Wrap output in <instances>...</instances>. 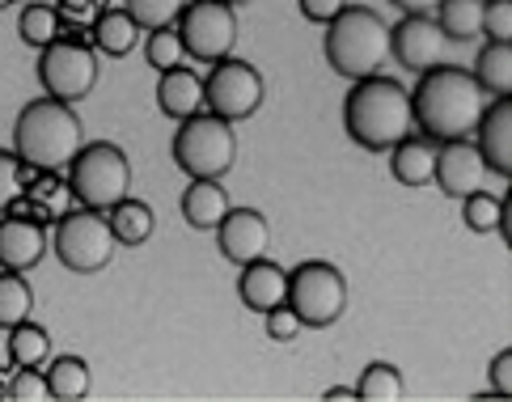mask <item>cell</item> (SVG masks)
Returning a JSON list of instances; mask_svg holds the SVG:
<instances>
[{
	"label": "cell",
	"mask_w": 512,
	"mask_h": 402,
	"mask_svg": "<svg viewBox=\"0 0 512 402\" xmlns=\"http://www.w3.org/2000/svg\"><path fill=\"white\" fill-rule=\"evenodd\" d=\"M487 377H491V394H496V398H512V352H508V347H504V352H496Z\"/></svg>",
	"instance_id": "f35d334b"
},
{
	"label": "cell",
	"mask_w": 512,
	"mask_h": 402,
	"mask_svg": "<svg viewBox=\"0 0 512 402\" xmlns=\"http://www.w3.org/2000/svg\"><path fill=\"white\" fill-rule=\"evenodd\" d=\"M237 297H242V305L254 309V314H267V309L284 305V297H288V271L263 254V259L242 267V276H237Z\"/></svg>",
	"instance_id": "ac0fdd59"
},
{
	"label": "cell",
	"mask_w": 512,
	"mask_h": 402,
	"mask_svg": "<svg viewBox=\"0 0 512 402\" xmlns=\"http://www.w3.org/2000/svg\"><path fill=\"white\" fill-rule=\"evenodd\" d=\"M51 246H56V259L72 271V276H94L106 263L115 259V233H111V221L106 212H94V208H72L64 212L56 225H51Z\"/></svg>",
	"instance_id": "52a82bcc"
},
{
	"label": "cell",
	"mask_w": 512,
	"mask_h": 402,
	"mask_svg": "<svg viewBox=\"0 0 512 402\" xmlns=\"http://www.w3.org/2000/svg\"><path fill=\"white\" fill-rule=\"evenodd\" d=\"M390 60V26L373 9L347 5L339 17L326 22V64L347 81L377 77Z\"/></svg>",
	"instance_id": "277c9868"
},
{
	"label": "cell",
	"mask_w": 512,
	"mask_h": 402,
	"mask_svg": "<svg viewBox=\"0 0 512 402\" xmlns=\"http://www.w3.org/2000/svg\"><path fill=\"white\" fill-rule=\"evenodd\" d=\"M157 106H161V115H170V119H191L204 111V77L191 68H170V72H161V81H157Z\"/></svg>",
	"instance_id": "d6986e66"
},
{
	"label": "cell",
	"mask_w": 512,
	"mask_h": 402,
	"mask_svg": "<svg viewBox=\"0 0 512 402\" xmlns=\"http://www.w3.org/2000/svg\"><path fill=\"white\" fill-rule=\"evenodd\" d=\"M284 305L301 318V326H335L347 309V280L335 263L305 259L297 271H288V297Z\"/></svg>",
	"instance_id": "ba28073f"
},
{
	"label": "cell",
	"mask_w": 512,
	"mask_h": 402,
	"mask_svg": "<svg viewBox=\"0 0 512 402\" xmlns=\"http://www.w3.org/2000/svg\"><path fill=\"white\" fill-rule=\"evenodd\" d=\"M343 127L360 149L390 153L398 140L411 136V94L394 77H364L343 98Z\"/></svg>",
	"instance_id": "7a4b0ae2"
},
{
	"label": "cell",
	"mask_w": 512,
	"mask_h": 402,
	"mask_svg": "<svg viewBox=\"0 0 512 402\" xmlns=\"http://www.w3.org/2000/svg\"><path fill=\"white\" fill-rule=\"evenodd\" d=\"M483 34L491 43H512V0H487L483 5Z\"/></svg>",
	"instance_id": "8d00e7d4"
},
{
	"label": "cell",
	"mask_w": 512,
	"mask_h": 402,
	"mask_svg": "<svg viewBox=\"0 0 512 402\" xmlns=\"http://www.w3.org/2000/svg\"><path fill=\"white\" fill-rule=\"evenodd\" d=\"M445 34L432 13H402V22L390 26V56L407 72H428L445 60Z\"/></svg>",
	"instance_id": "7c38bea8"
},
{
	"label": "cell",
	"mask_w": 512,
	"mask_h": 402,
	"mask_svg": "<svg viewBox=\"0 0 512 402\" xmlns=\"http://www.w3.org/2000/svg\"><path fill=\"white\" fill-rule=\"evenodd\" d=\"M322 398H326V402H352V398H356V390H352V386H331Z\"/></svg>",
	"instance_id": "b9f144b4"
},
{
	"label": "cell",
	"mask_w": 512,
	"mask_h": 402,
	"mask_svg": "<svg viewBox=\"0 0 512 402\" xmlns=\"http://www.w3.org/2000/svg\"><path fill=\"white\" fill-rule=\"evenodd\" d=\"M123 9L132 13V22L140 30H161V26L178 22V13L187 9V0H123Z\"/></svg>",
	"instance_id": "836d02e7"
},
{
	"label": "cell",
	"mask_w": 512,
	"mask_h": 402,
	"mask_svg": "<svg viewBox=\"0 0 512 402\" xmlns=\"http://www.w3.org/2000/svg\"><path fill=\"white\" fill-rule=\"evenodd\" d=\"M479 115H483V89L466 68L436 64L428 72H419V85L411 94V119L419 127V136H428L436 144L466 140Z\"/></svg>",
	"instance_id": "6da1fadb"
},
{
	"label": "cell",
	"mask_w": 512,
	"mask_h": 402,
	"mask_svg": "<svg viewBox=\"0 0 512 402\" xmlns=\"http://www.w3.org/2000/svg\"><path fill=\"white\" fill-rule=\"evenodd\" d=\"M474 132H479L474 149H479L487 174L512 178V98H496L491 106H483Z\"/></svg>",
	"instance_id": "9a60e30c"
},
{
	"label": "cell",
	"mask_w": 512,
	"mask_h": 402,
	"mask_svg": "<svg viewBox=\"0 0 512 402\" xmlns=\"http://www.w3.org/2000/svg\"><path fill=\"white\" fill-rule=\"evenodd\" d=\"M436 170V140L428 136H407L390 149V174L402 187H428Z\"/></svg>",
	"instance_id": "44dd1931"
},
{
	"label": "cell",
	"mask_w": 512,
	"mask_h": 402,
	"mask_svg": "<svg viewBox=\"0 0 512 402\" xmlns=\"http://www.w3.org/2000/svg\"><path fill=\"white\" fill-rule=\"evenodd\" d=\"M474 81L491 98H512V43H487L474 60Z\"/></svg>",
	"instance_id": "cb8c5ba5"
},
{
	"label": "cell",
	"mask_w": 512,
	"mask_h": 402,
	"mask_svg": "<svg viewBox=\"0 0 512 402\" xmlns=\"http://www.w3.org/2000/svg\"><path fill=\"white\" fill-rule=\"evenodd\" d=\"M47 246H51L47 225L26 221V216H13V212L0 216V267H5V271L39 267Z\"/></svg>",
	"instance_id": "e0dca14e"
},
{
	"label": "cell",
	"mask_w": 512,
	"mask_h": 402,
	"mask_svg": "<svg viewBox=\"0 0 512 402\" xmlns=\"http://www.w3.org/2000/svg\"><path fill=\"white\" fill-rule=\"evenodd\" d=\"M483 5H487V0H483Z\"/></svg>",
	"instance_id": "bcb514c9"
},
{
	"label": "cell",
	"mask_w": 512,
	"mask_h": 402,
	"mask_svg": "<svg viewBox=\"0 0 512 402\" xmlns=\"http://www.w3.org/2000/svg\"><path fill=\"white\" fill-rule=\"evenodd\" d=\"M106 221H111V233H115V242L119 246H144L153 237V229H157V216H153V208L144 204V199H119V204L106 212Z\"/></svg>",
	"instance_id": "603a6c76"
},
{
	"label": "cell",
	"mask_w": 512,
	"mask_h": 402,
	"mask_svg": "<svg viewBox=\"0 0 512 402\" xmlns=\"http://www.w3.org/2000/svg\"><path fill=\"white\" fill-rule=\"evenodd\" d=\"M178 39L182 51L204 64H216L233 56L237 43V9L225 0H187V9L178 13Z\"/></svg>",
	"instance_id": "30bf717a"
},
{
	"label": "cell",
	"mask_w": 512,
	"mask_h": 402,
	"mask_svg": "<svg viewBox=\"0 0 512 402\" xmlns=\"http://www.w3.org/2000/svg\"><path fill=\"white\" fill-rule=\"evenodd\" d=\"M390 5H398L402 13H432L441 0H390Z\"/></svg>",
	"instance_id": "60d3db41"
},
{
	"label": "cell",
	"mask_w": 512,
	"mask_h": 402,
	"mask_svg": "<svg viewBox=\"0 0 512 402\" xmlns=\"http://www.w3.org/2000/svg\"><path fill=\"white\" fill-rule=\"evenodd\" d=\"M432 13L449 43H466L483 34V0H441Z\"/></svg>",
	"instance_id": "d4e9b609"
},
{
	"label": "cell",
	"mask_w": 512,
	"mask_h": 402,
	"mask_svg": "<svg viewBox=\"0 0 512 402\" xmlns=\"http://www.w3.org/2000/svg\"><path fill=\"white\" fill-rule=\"evenodd\" d=\"M9 360H13V369H43V364L51 360V335H47V326L39 322H17L13 331H9Z\"/></svg>",
	"instance_id": "484cf974"
},
{
	"label": "cell",
	"mask_w": 512,
	"mask_h": 402,
	"mask_svg": "<svg viewBox=\"0 0 512 402\" xmlns=\"http://www.w3.org/2000/svg\"><path fill=\"white\" fill-rule=\"evenodd\" d=\"M56 13H60V34H68V39H89L94 22L106 13V0H56Z\"/></svg>",
	"instance_id": "d6a6232c"
},
{
	"label": "cell",
	"mask_w": 512,
	"mask_h": 402,
	"mask_svg": "<svg viewBox=\"0 0 512 402\" xmlns=\"http://www.w3.org/2000/svg\"><path fill=\"white\" fill-rule=\"evenodd\" d=\"M182 39H178V30L174 26H161V30H149V39H144V60H149L157 72H170L182 64Z\"/></svg>",
	"instance_id": "e575fe53"
},
{
	"label": "cell",
	"mask_w": 512,
	"mask_h": 402,
	"mask_svg": "<svg viewBox=\"0 0 512 402\" xmlns=\"http://www.w3.org/2000/svg\"><path fill=\"white\" fill-rule=\"evenodd\" d=\"M225 5H233V9H242V5H250V0H225Z\"/></svg>",
	"instance_id": "7bdbcfd3"
},
{
	"label": "cell",
	"mask_w": 512,
	"mask_h": 402,
	"mask_svg": "<svg viewBox=\"0 0 512 402\" xmlns=\"http://www.w3.org/2000/svg\"><path fill=\"white\" fill-rule=\"evenodd\" d=\"M68 187L77 208H94V212H111L119 199L132 191V161L119 144L111 140H94L72 157L68 166Z\"/></svg>",
	"instance_id": "5b68a950"
},
{
	"label": "cell",
	"mask_w": 512,
	"mask_h": 402,
	"mask_svg": "<svg viewBox=\"0 0 512 402\" xmlns=\"http://www.w3.org/2000/svg\"><path fill=\"white\" fill-rule=\"evenodd\" d=\"M9 5H13V0H0V9H9Z\"/></svg>",
	"instance_id": "ee69618b"
},
{
	"label": "cell",
	"mask_w": 512,
	"mask_h": 402,
	"mask_svg": "<svg viewBox=\"0 0 512 402\" xmlns=\"http://www.w3.org/2000/svg\"><path fill=\"white\" fill-rule=\"evenodd\" d=\"M17 34H22V43L30 47H51L60 39V13L56 5H26L22 17H17Z\"/></svg>",
	"instance_id": "4dcf8cb0"
},
{
	"label": "cell",
	"mask_w": 512,
	"mask_h": 402,
	"mask_svg": "<svg viewBox=\"0 0 512 402\" xmlns=\"http://www.w3.org/2000/svg\"><path fill=\"white\" fill-rule=\"evenodd\" d=\"M0 398H5V381H0Z\"/></svg>",
	"instance_id": "f6af8a7d"
},
{
	"label": "cell",
	"mask_w": 512,
	"mask_h": 402,
	"mask_svg": "<svg viewBox=\"0 0 512 402\" xmlns=\"http://www.w3.org/2000/svg\"><path fill=\"white\" fill-rule=\"evenodd\" d=\"M9 402H51V386H47V373L43 369H17L13 381L5 386Z\"/></svg>",
	"instance_id": "d590c367"
},
{
	"label": "cell",
	"mask_w": 512,
	"mask_h": 402,
	"mask_svg": "<svg viewBox=\"0 0 512 402\" xmlns=\"http://www.w3.org/2000/svg\"><path fill=\"white\" fill-rule=\"evenodd\" d=\"M47 386H51V402H81L89 398L94 377H89V364L81 356H56L47 369Z\"/></svg>",
	"instance_id": "4316f807"
},
{
	"label": "cell",
	"mask_w": 512,
	"mask_h": 402,
	"mask_svg": "<svg viewBox=\"0 0 512 402\" xmlns=\"http://www.w3.org/2000/svg\"><path fill=\"white\" fill-rule=\"evenodd\" d=\"M89 43H94V51H102V56H132V47L140 43V26L132 22V13L127 9H106L94 30H89Z\"/></svg>",
	"instance_id": "7402d4cb"
},
{
	"label": "cell",
	"mask_w": 512,
	"mask_h": 402,
	"mask_svg": "<svg viewBox=\"0 0 512 402\" xmlns=\"http://www.w3.org/2000/svg\"><path fill=\"white\" fill-rule=\"evenodd\" d=\"M39 174L34 166H26L22 157H17L13 149H0V216H5L17 199L26 195V187H30V178Z\"/></svg>",
	"instance_id": "1f68e13d"
},
{
	"label": "cell",
	"mask_w": 512,
	"mask_h": 402,
	"mask_svg": "<svg viewBox=\"0 0 512 402\" xmlns=\"http://www.w3.org/2000/svg\"><path fill=\"white\" fill-rule=\"evenodd\" d=\"M356 398L360 402H402L407 398V381H402V373L394 364L373 360L356 381Z\"/></svg>",
	"instance_id": "f1b7e54d"
},
{
	"label": "cell",
	"mask_w": 512,
	"mask_h": 402,
	"mask_svg": "<svg viewBox=\"0 0 512 402\" xmlns=\"http://www.w3.org/2000/svg\"><path fill=\"white\" fill-rule=\"evenodd\" d=\"M72 187H68V174L64 170H39L30 178L26 195L9 208L13 216H26V221H39V225H56L64 212H72Z\"/></svg>",
	"instance_id": "2e32d148"
},
{
	"label": "cell",
	"mask_w": 512,
	"mask_h": 402,
	"mask_svg": "<svg viewBox=\"0 0 512 402\" xmlns=\"http://www.w3.org/2000/svg\"><path fill=\"white\" fill-rule=\"evenodd\" d=\"M39 81L47 89V98H60L68 106L89 98L94 94V85H98V51H94V43L60 34L51 47H43Z\"/></svg>",
	"instance_id": "9c48e42d"
},
{
	"label": "cell",
	"mask_w": 512,
	"mask_h": 402,
	"mask_svg": "<svg viewBox=\"0 0 512 402\" xmlns=\"http://www.w3.org/2000/svg\"><path fill=\"white\" fill-rule=\"evenodd\" d=\"M34 309V292L26 271H5L0 267V331H13L17 322H26Z\"/></svg>",
	"instance_id": "83f0119b"
},
{
	"label": "cell",
	"mask_w": 512,
	"mask_h": 402,
	"mask_svg": "<svg viewBox=\"0 0 512 402\" xmlns=\"http://www.w3.org/2000/svg\"><path fill=\"white\" fill-rule=\"evenodd\" d=\"M267 339H276V343H292L301 335V318L292 314L288 305H276V309H267Z\"/></svg>",
	"instance_id": "74e56055"
},
{
	"label": "cell",
	"mask_w": 512,
	"mask_h": 402,
	"mask_svg": "<svg viewBox=\"0 0 512 402\" xmlns=\"http://www.w3.org/2000/svg\"><path fill=\"white\" fill-rule=\"evenodd\" d=\"M174 166L191 178H225L237 161V136H233V123L216 119L208 111H199L191 119L178 123L174 132Z\"/></svg>",
	"instance_id": "8992f818"
},
{
	"label": "cell",
	"mask_w": 512,
	"mask_h": 402,
	"mask_svg": "<svg viewBox=\"0 0 512 402\" xmlns=\"http://www.w3.org/2000/svg\"><path fill=\"white\" fill-rule=\"evenodd\" d=\"M229 195L221 187V178H191V187L182 191V221H187L191 229L199 233H208L225 221V212H229Z\"/></svg>",
	"instance_id": "ffe728a7"
},
{
	"label": "cell",
	"mask_w": 512,
	"mask_h": 402,
	"mask_svg": "<svg viewBox=\"0 0 512 402\" xmlns=\"http://www.w3.org/2000/svg\"><path fill=\"white\" fill-rule=\"evenodd\" d=\"M297 5H301V13L309 17V22L326 26L331 17H339V13L347 9V0H297Z\"/></svg>",
	"instance_id": "ab89813d"
},
{
	"label": "cell",
	"mask_w": 512,
	"mask_h": 402,
	"mask_svg": "<svg viewBox=\"0 0 512 402\" xmlns=\"http://www.w3.org/2000/svg\"><path fill=\"white\" fill-rule=\"evenodd\" d=\"M483 157L474 149V140H445L436 144V170H432V182L441 187L449 199H466L470 191L483 187Z\"/></svg>",
	"instance_id": "5bb4252c"
},
{
	"label": "cell",
	"mask_w": 512,
	"mask_h": 402,
	"mask_svg": "<svg viewBox=\"0 0 512 402\" xmlns=\"http://www.w3.org/2000/svg\"><path fill=\"white\" fill-rule=\"evenodd\" d=\"M212 233H216V246H221V254L233 267H246L254 259H263L267 242H271V225H267V216L259 208H229L225 221Z\"/></svg>",
	"instance_id": "4fadbf2b"
},
{
	"label": "cell",
	"mask_w": 512,
	"mask_h": 402,
	"mask_svg": "<svg viewBox=\"0 0 512 402\" xmlns=\"http://www.w3.org/2000/svg\"><path fill=\"white\" fill-rule=\"evenodd\" d=\"M263 106V77L259 68L246 60H216L212 72L204 77V111L225 119V123H242Z\"/></svg>",
	"instance_id": "8fae6325"
},
{
	"label": "cell",
	"mask_w": 512,
	"mask_h": 402,
	"mask_svg": "<svg viewBox=\"0 0 512 402\" xmlns=\"http://www.w3.org/2000/svg\"><path fill=\"white\" fill-rule=\"evenodd\" d=\"M462 221L470 233H500L504 229V199L487 195L483 187L462 199Z\"/></svg>",
	"instance_id": "f546056e"
},
{
	"label": "cell",
	"mask_w": 512,
	"mask_h": 402,
	"mask_svg": "<svg viewBox=\"0 0 512 402\" xmlns=\"http://www.w3.org/2000/svg\"><path fill=\"white\" fill-rule=\"evenodd\" d=\"M85 149L81 115L60 98H34L13 123V153L34 170H68Z\"/></svg>",
	"instance_id": "3957f363"
}]
</instances>
